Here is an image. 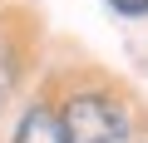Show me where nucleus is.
Instances as JSON below:
<instances>
[{
  "mask_svg": "<svg viewBox=\"0 0 148 143\" xmlns=\"http://www.w3.org/2000/svg\"><path fill=\"white\" fill-rule=\"evenodd\" d=\"M10 79H15V69H10V49H5V40H0V109H5V99H10Z\"/></svg>",
  "mask_w": 148,
  "mask_h": 143,
  "instance_id": "nucleus-3",
  "label": "nucleus"
},
{
  "mask_svg": "<svg viewBox=\"0 0 148 143\" xmlns=\"http://www.w3.org/2000/svg\"><path fill=\"white\" fill-rule=\"evenodd\" d=\"M15 143H69V128H64V114H54L49 104H35L20 128H15Z\"/></svg>",
  "mask_w": 148,
  "mask_h": 143,
  "instance_id": "nucleus-2",
  "label": "nucleus"
},
{
  "mask_svg": "<svg viewBox=\"0 0 148 143\" xmlns=\"http://www.w3.org/2000/svg\"><path fill=\"white\" fill-rule=\"evenodd\" d=\"M64 128H69V143H123L128 118H123V109L114 99L79 94V99H69V109H64Z\"/></svg>",
  "mask_w": 148,
  "mask_h": 143,
  "instance_id": "nucleus-1",
  "label": "nucleus"
},
{
  "mask_svg": "<svg viewBox=\"0 0 148 143\" xmlns=\"http://www.w3.org/2000/svg\"><path fill=\"white\" fill-rule=\"evenodd\" d=\"M119 15H148V0H109Z\"/></svg>",
  "mask_w": 148,
  "mask_h": 143,
  "instance_id": "nucleus-4",
  "label": "nucleus"
}]
</instances>
